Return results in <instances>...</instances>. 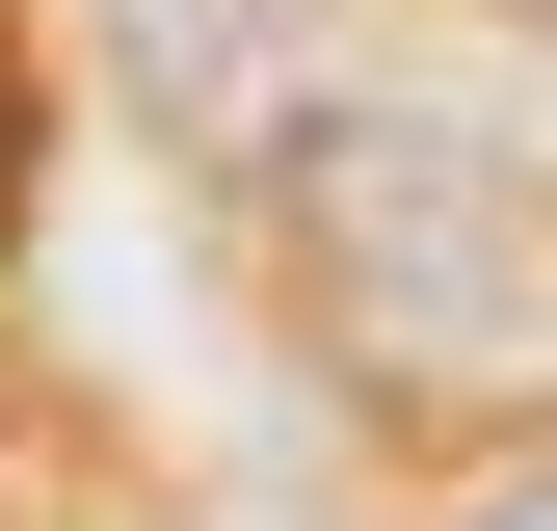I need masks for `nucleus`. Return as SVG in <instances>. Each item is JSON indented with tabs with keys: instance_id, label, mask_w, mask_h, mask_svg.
<instances>
[{
	"instance_id": "obj_2",
	"label": "nucleus",
	"mask_w": 557,
	"mask_h": 531,
	"mask_svg": "<svg viewBox=\"0 0 557 531\" xmlns=\"http://www.w3.org/2000/svg\"><path fill=\"white\" fill-rule=\"evenodd\" d=\"M451 531H557V452H531V479H478V505H451Z\"/></svg>"
},
{
	"instance_id": "obj_1",
	"label": "nucleus",
	"mask_w": 557,
	"mask_h": 531,
	"mask_svg": "<svg viewBox=\"0 0 557 531\" xmlns=\"http://www.w3.org/2000/svg\"><path fill=\"white\" fill-rule=\"evenodd\" d=\"M293 213H319L345 293H372L398 372H478V346H505V293H531V213L451 160V133H345V160H293Z\"/></svg>"
}]
</instances>
